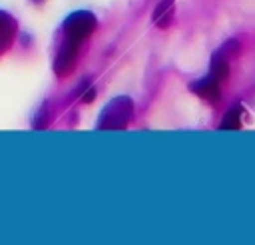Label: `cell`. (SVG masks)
<instances>
[{"label":"cell","instance_id":"1","mask_svg":"<svg viewBox=\"0 0 255 245\" xmlns=\"http://www.w3.org/2000/svg\"><path fill=\"white\" fill-rule=\"evenodd\" d=\"M133 114V102L128 96H118L112 102L106 104V108L100 114L98 129H124Z\"/></svg>","mask_w":255,"mask_h":245},{"label":"cell","instance_id":"2","mask_svg":"<svg viewBox=\"0 0 255 245\" xmlns=\"http://www.w3.org/2000/svg\"><path fill=\"white\" fill-rule=\"evenodd\" d=\"M96 30V16L88 10H78V12H72L66 20H64V34L68 40H74V42H82L86 40L92 32Z\"/></svg>","mask_w":255,"mask_h":245},{"label":"cell","instance_id":"3","mask_svg":"<svg viewBox=\"0 0 255 245\" xmlns=\"http://www.w3.org/2000/svg\"><path fill=\"white\" fill-rule=\"evenodd\" d=\"M78 42L74 40H68L60 46L58 54H56V60H54V72L60 74V76H66L74 70V64H76V56H78Z\"/></svg>","mask_w":255,"mask_h":245},{"label":"cell","instance_id":"4","mask_svg":"<svg viewBox=\"0 0 255 245\" xmlns=\"http://www.w3.org/2000/svg\"><path fill=\"white\" fill-rule=\"evenodd\" d=\"M219 84H221V82L215 80L213 76H205V78L193 82L189 88H191V92H195L197 96H201V98H205V100H209V102H217V100H219Z\"/></svg>","mask_w":255,"mask_h":245},{"label":"cell","instance_id":"5","mask_svg":"<svg viewBox=\"0 0 255 245\" xmlns=\"http://www.w3.org/2000/svg\"><path fill=\"white\" fill-rule=\"evenodd\" d=\"M173 10H175V0H159V4L151 14L153 24L157 28H167L173 20Z\"/></svg>","mask_w":255,"mask_h":245},{"label":"cell","instance_id":"6","mask_svg":"<svg viewBox=\"0 0 255 245\" xmlns=\"http://www.w3.org/2000/svg\"><path fill=\"white\" fill-rule=\"evenodd\" d=\"M14 34H16V22H14V18L10 14H6V12L0 10V54L12 44Z\"/></svg>","mask_w":255,"mask_h":245},{"label":"cell","instance_id":"7","mask_svg":"<svg viewBox=\"0 0 255 245\" xmlns=\"http://www.w3.org/2000/svg\"><path fill=\"white\" fill-rule=\"evenodd\" d=\"M241 118H243L241 106L231 108V110L225 114L223 122L219 123V129H239V127H241Z\"/></svg>","mask_w":255,"mask_h":245},{"label":"cell","instance_id":"8","mask_svg":"<svg viewBox=\"0 0 255 245\" xmlns=\"http://www.w3.org/2000/svg\"><path fill=\"white\" fill-rule=\"evenodd\" d=\"M94 96H96V92H94V90H88L82 100H84V102H94Z\"/></svg>","mask_w":255,"mask_h":245}]
</instances>
